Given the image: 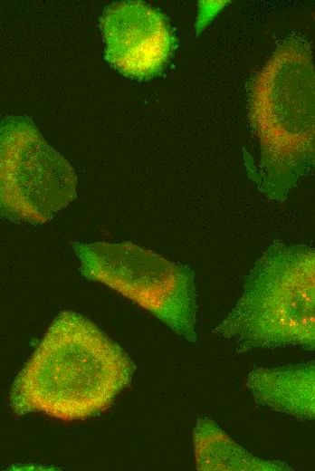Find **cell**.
Instances as JSON below:
<instances>
[{
	"label": "cell",
	"mask_w": 315,
	"mask_h": 471,
	"mask_svg": "<svg viewBox=\"0 0 315 471\" xmlns=\"http://www.w3.org/2000/svg\"><path fill=\"white\" fill-rule=\"evenodd\" d=\"M196 466L199 471H289L281 460L256 457L234 442L212 419L201 417L193 431Z\"/></svg>",
	"instance_id": "cell-8"
},
{
	"label": "cell",
	"mask_w": 315,
	"mask_h": 471,
	"mask_svg": "<svg viewBox=\"0 0 315 471\" xmlns=\"http://www.w3.org/2000/svg\"><path fill=\"white\" fill-rule=\"evenodd\" d=\"M251 120L261 159L250 177L272 199L283 200L314 159V71L300 41L283 43L254 81Z\"/></svg>",
	"instance_id": "cell-2"
},
{
	"label": "cell",
	"mask_w": 315,
	"mask_h": 471,
	"mask_svg": "<svg viewBox=\"0 0 315 471\" xmlns=\"http://www.w3.org/2000/svg\"><path fill=\"white\" fill-rule=\"evenodd\" d=\"M76 187L73 168L32 120H0V216L46 223L75 198Z\"/></svg>",
	"instance_id": "cell-5"
},
{
	"label": "cell",
	"mask_w": 315,
	"mask_h": 471,
	"mask_svg": "<svg viewBox=\"0 0 315 471\" xmlns=\"http://www.w3.org/2000/svg\"><path fill=\"white\" fill-rule=\"evenodd\" d=\"M246 385L257 403L301 419H314L313 360L283 367L254 369L248 374Z\"/></svg>",
	"instance_id": "cell-7"
},
{
	"label": "cell",
	"mask_w": 315,
	"mask_h": 471,
	"mask_svg": "<svg viewBox=\"0 0 315 471\" xmlns=\"http://www.w3.org/2000/svg\"><path fill=\"white\" fill-rule=\"evenodd\" d=\"M81 274L148 311L196 342L197 296L193 271L131 242H74Z\"/></svg>",
	"instance_id": "cell-4"
},
{
	"label": "cell",
	"mask_w": 315,
	"mask_h": 471,
	"mask_svg": "<svg viewBox=\"0 0 315 471\" xmlns=\"http://www.w3.org/2000/svg\"><path fill=\"white\" fill-rule=\"evenodd\" d=\"M100 27L105 57L126 76L144 79L158 74L173 48L170 27L161 13L141 2H120L104 12Z\"/></svg>",
	"instance_id": "cell-6"
},
{
	"label": "cell",
	"mask_w": 315,
	"mask_h": 471,
	"mask_svg": "<svg viewBox=\"0 0 315 471\" xmlns=\"http://www.w3.org/2000/svg\"><path fill=\"white\" fill-rule=\"evenodd\" d=\"M132 374L129 358L116 342L88 318L65 311L14 380L10 402L18 415L84 419L108 409Z\"/></svg>",
	"instance_id": "cell-1"
},
{
	"label": "cell",
	"mask_w": 315,
	"mask_h": 471,
	"mask_svg": "<svg viewBox=\"0 0 315 471\" xmlns=\"http://www.w3.org/2000/svg\"><path fill=\"white\" fill-rule=\"evenodd\" d=\"M315 253L275 241L250 271L233 310L214 333L240 352L315 346Z\"/></svg>",
	"instance_id": "cell-3"
}]
</instances>
